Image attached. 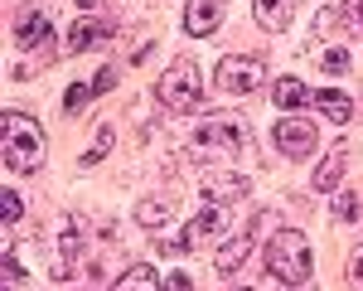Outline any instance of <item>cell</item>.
<instances>
[{"mask_svg": "<svg viewBox=\"0 0 363 291\" xmlns=\"http://www.w3.org/2000/svg\"><path fill=\"white\" fill-rule=\"evenodd\" d=\"M0 155L15 175H34L49 155V141H44V126L34 121L29 112H15L5 107L0 112Z\"/></svg>", "mask_w": 363, "mask_h": 291, "instance_id": "obj_1", "label": "cell"}, {"mask_svg": "<svg viewBox=\"0 0 363 291\" xmlns=\"http://www.w3.org/2000/svg\"><path fill=\"white\" fill-rule=\"evenodd\" d=\"M242 146H247V126L233 112H218V116H203L194 126L189 155H194V160H233Z\"/></svg>", "mask_w": 363, "mask_h": 291, "instance_id": "obj_2", "label": "cell"}, {"mask_svg": "<svg viewBox=\"0 0 363 291\" xmlns=\"http://www.w3.org/2000/svg\"><path fill=\"white\" fill-rule=\"evenodd\" d=\"M267 272L281 287H306L310 282V243L301 229H277L267 238Z\"/></svg>", "mask_w": 363, "mask_h": 291, "instance_id": "obj_3", "label": "cell"}, {"mask_svg": "<svg viewBox=\"0 0 363 291\" xmlns=\"http://www.w3.org/2000/svg\"><path fill=\"white\" fill-rule=\"evenodd\" d=\"M155 97L165 102L169 112H194L199 102H203V78H199V63H189V58L169 63L165 73H160V83H155Z\"/></svg>", "mask_w": 363, "mask_h": 291, "instance_id": "obj_4", "label": "cell"}, {"mask_svg": "<svg viewBox=\"0 0 363 291\" xmlns=\"http://www.w3.org/2000/svg\"><path fill=\"white\" fill-rule=\"evenodd\" d=\"M267 83V63L262 58H247V54H223L218 68H213V87L228 92V97H247L257 87Z\"/></svg>", "mask_w": 363, "mask_h": 291, "instance_id": "obj_5", "label": "cell"}, {"mask_svg": "<svg viewBox=\"0 0 363 291\" xmlns=\"http://www.w3.org/2000/svg\"><path fill=\"white\" fill-rule=\"evenodd\" d=\"M228 233V214H223V204H208L203 199V209H199L194 219H189V229L179 233V238H169V243H160L165 253H189L194 243H208V238H223Z\"/></svg>", "mask_w": 363, "mask_h": 291, "instance_id": "obj_6", "label": "cell"}, {"mask_svg": "<svg viewBox=\"0 0 363 291\" xmlns=\"http://www.w3.org/2000/svg\"><path fill=\"white\" fill-rule=\"evenodd\" d=\"M272 136H277L281 155H291V160H306V155H315V146H320V131H315V121H310V116H296V112L281 116Z\"/></svg>", "mask_w": 363, "mask_h": 291, "instance_id": "obj_7", "label": "cell"}, {"mask_svg": "<svg viewBox=\"0 0 363 291\" xmlns=\"http://www.w3.org/2000/svg\"><path fill=\"white\" fill-rule=\"evenodd\" d=\"M257 224H262V214L252 219V229H242V233H233V238H223L218 243V258H213V267L223 272V277H233L242 262L252 258V248H257Z\"/></svg>", "mask_w": 363, "mask_h": 291, "instance_id": "obj_8", "label": "cell"}, {"mask_svg": "<svg viewBox=\"0 0 363 291\" xmlns=\"http://www.w3.org/2000/svg\"><path fill=\"white\" fill-rule=\"evenodd\" d=\"M228 15V0H184V29L194 39H208L213 29H223Z\"/></svg>", "mask_w": 363, "mask_h": 291, "instance_id": "obj_9", "label": "cell"}, {"mask_svg": "<svg viewBox=\"0 0 363 291\" xmlns=\"http://www.w3.org/2000/svg\"><path fill=\"white\" fill-rule=\"evenodd\" d=\"M112 34L116 29L107 25V20H92V15H87V20H78V25H68L63 49H68V54H87V49H97V44H107Z\"/></svg>", "mask_w": 363, "mask_h": 291, "instance_id": "obj_10", "label": "cell"}, {"mask_svg": "<svg viewBox=\"0 0 363 291\" xmlns=\"http://www.w3.org/2000/svg\"><path fill=\"white\" fill-rule=\"evenodd\" d=\"M247 190H252V185L242 180V175H208V180L199 185V194H203V199H208V204H223V209L233 199H242Z\"/></svg>", "mask_w": 363, "mask_h": 291, "instance_id": "obj_11", "label": "cell"}, {"mask_svg": "<svg viewBox=\"0 0 363 291\" xmlns=\"http://www.w3.org/2000/svg\"><path fill=\"white\" fill-rule=\"evenodd\" d=\"M15 39H20L25 49H44V44L54 39V25H49V15H39V10H25V15L15 20Z\"/></svg>", "mask_w": 363, "mask_h": 291, "instance_id": "obj_12", "label": "cell"}, {"mask_svg": "<svg viewBox=\"0 0 363 291\" xmlns=\"http://www.w3.org/2000/svg\"><path fill=\"white\" fill-rule=\"evenodd\" d=\"M344 170H349V150H344V146H335V150L320 160V170H315V180H310V185H315L320 194H335L339 180H344Z\"/></svg>", "mask_w": 363, "mask_h": 291, "instance_id": "obj_13", "label": "cell"}, {"mask_svg": "<svg viewBox=\"0 0 363 291\" xmlns=\"http://www.w3.org/2000/svg\"><path fill=\"white\" fill-rule=\"evenodd\" d=\"M252 15L262 29H291V15H296V0H252Z\"/></svg>", "mask_w": 363, "mask_h": 291, "instance_id": "obj_14", "label": "cell"}, {"mask_svg": "<svg viewBox=\"0 0 363 291\" xmlns=\"http://www.w3.org/2000/svg\"><path fill=\"white\" fill-rule=\"evenodd\" d=\"M112 291H165V282L155 277V267H150V262H131V267L116 277Z\"/></svg>", "mask_w": 363, "mask_h": 291, "instance_id": "obj_15", "label": "cell"}, {"mask_svg": "<svg viewBox=\"0 0 363 291\" xmlns=\"http://www.w3.org/2000/svg\"><path fill=\"white\" fill-rule=\"evenodd\" d=\"M272 97H277V107H286V112H296V107H310V102H315V92H310L301 78H277Z\"/></svg>", "mask_w": 363, "mask_h": 291, "instance_id": "obj_16", "label": "cell"}, {"mask_svg": "<svg viewBox=\"0 0 363 291\" xmlns=\"http://www.w3.org/2000/svg\"><path fill=\"white\" fill-rule=\"evenodd\" d=\"M315 107L330 116V121H339V126H344V121L354 116V102H349L344 92H315Z\"/></svg>", "mask_w": 363, "mask_h": 291, "instance_id": "obj_17", "label": "cell"}, {"mask_svg": "<svg viewBox=\"0 0 363 291\" xmlns=\"http://www.w3.org/2000/svg\"><path fill=\"white\" fill-rule=\"evenodd\" d=\"M136 219H140V229H145V233H160L169 224V204L165 199H140Z\"/></svg>", "mask_w": 363, "mask_h": 291, "instance_id": "obj_18", "label": "cell"}, {"mask_svg": "<svg viewBox=\"0 0 363 291\" xmlns=\"http://www.w3.org/2000/svg\"><path fill=\"white\" fill-rule=\"evenodd\" d=\"M92 97H97L92 83H68V92H63V112H68V116H83Z\"/></svg>", "mask_w": 363, "mask_h": 291, "instance_id": "obj_19", "label": "cell"}, {"mask_svg": "<svg viewBox=\"0 0 363 291\" xmlns=\"http://www.w3.org/2000/svg\"><path fill=\"white\" fill-rule=\"evenodd\" d=\"M359 219V194L354 190H339L335 194V224H354Z\"/></svg>", "mask_w": 363, "mask_h": 291, "instance_id": "obj_20", "label": "cell"}, {"mask_svg": "<svg viewBox=\"0 0 363 291\" xmlns=\"http://www.w3.org/2000/svg\"><path fill=\"white\" fill-rule=\"evenodd\" d=\"M20 214H25V204H20V194L5 185V190H0V219H5V233H10V224H20Z\"/></svg>", "mask_w": 363, "mask_h": 291, "instance_id": "obj_21", "label": "cell"}, {"mask_svg": "<svg viewBox=\"0 0 363 291\" xmlns=\"http://www.w3.org/2000/svg\"><path fill=\"white\" fill-rule=\"evenodd\" d=\"M112 126H102V131H97V136H92V146H87L83 150V165H97V160H102V155H107V150H112Z\"/></svg>", "mask_w": 363, "mask_h": 291, "instance_id": "obj_22", "label": "cell"}, {"mask_svg": "<svg viewBox=\"0 0 363 291\" xmlns=\"http://www.w3.org/2000/svg\"><path fill=\"white\" fill-rule=\"evenodd\" d=\"M344 282H349V291H363V243L349 253V267H344Z\"/></svg>", "mask_w": 363, "mask_h": 291, "instance_id": "obj_23", "label": "cell"}, {"mask_svg": "<svg viewBox=\"0 0 363 291\" xmlns=\"http://www.w3.org/2000/svg\"><path fill=\"white\" fill-rule=\"evenodd\" d=\"M320 68H325V73H349V54H344V49H325V54H320Z\"/></svg>", "mask_w": 363, "mask_h": 291, "instance_id": "obj_24", "label": "cell"}, {"mask_svg": "<svg viewBox=\"0 0 363 291\" xmlns=\"http://www.w3.org/2000/svg\"><path fill=\"white\" fill-rule=\"evenodd\" d=\"M116 87V68H97V78H92V92L102 97V92H112Z\"/></svg>", "mask_w": 363, "mask_h": 291, "instance_id": "obj_25", "label": "cell"}, {"mask_svg": "<svg viewBox=\"0 0 363 291\" xmlns=\"http://www.w3.org/2000/svg\"><path fill=\"white\" fill-rule=\"evenodd\" d=\"M165 291H194V277L179 267V272H169V277H165Z\"/></svg>", "mask_w": 363, "mask_h": 291, "instance_id": "obj_26", "label": "cell"}, {"mask_svg": "<svg viewBox=\"0 0 363 291\" xmlns=\"http://www.w3.org/2000/svg\"><path fill=\"white\" fill-rule=\"evenodd\" d=\"M344 20L359 29V39H363V0H344Z\"/></svg>", "mask_w": 363, "mask_h": 291, "instance_id": "obj_27", "label": "cell"}, {"mask_svg": "<svg viewBox=\"0 0 363 291\" xmlns=\"http://www.w3.org/2000/svg\"><path fill=\"white\" fill-rule=\"evenodd\" d=\"M78 5H83V10H92V5H97V0H78Z\"/></svg>", "mask_w": 363, "mask_h": 291, "instance_id": "obj_28", "label": "cell"}, {"mask_svg": "<svg viewBox=\"0 0 363 291\" xmlns=\"http://www.w3.org/2000/svg\"><path fill=\"white\" fill-rule=\"evenodd\" d=\"M5 291H15V282H5Z\"/></svg>", "mask_w": 363, "mask_h": 291, "instance_id": "obj_29", "label": "cell"}, {"mask_svg": "<svg viewBox=\"0 0 363 291\" xmlns=\"http://www.w3.org/2000/svg\"><path fill=\"white\" fill-rule=\"evenodd\" d=\"M238 291H257V287H238Z\"/></svg>", "mask_w": 363, "mask_h": 291, "instance_id": "obj_30", "label": "cell"}, {"mask_svg": "<svg viewBox=\"0 0 363 291\" xmlns=\"http://www.w3.org/2000/svg\"><path fill=\"white\" fill-rule=\"evenodd\" d=\"M281 291H291V287H281Z\"/></svg>", "mask_w": 363, "mask_h": 291, "instance_id": "obj_31", "label": "cell"}]
</instances>
